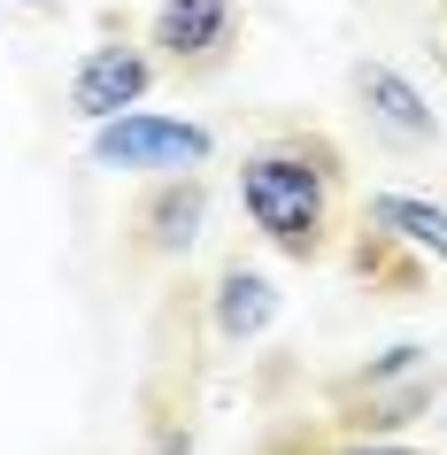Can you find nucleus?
<instances>
[{"instance_id":"f03ea898","label":"nucleus","mask_w":447,"mask_h":455,"mask_svg":"<svg viewBox=\"0 0 447 455\" xmlns=\"http://www.w3.org/2000/svg\"><path fill=\"white\" fill-rule=\"evenodd\" d=\"M216 155V132L209 124H186V116H108L93 132V163L100 170H163V178H178V170H201Z\"/></svg>"},{"instance_id":"0eeeda50","label":"nucleus","mask_w":447,"mask_h":455,"mask_svg":"<svg viewBox=\"0 0 447 455\" xmlns=\"http://www.w3.org/2000/svg\"><path fill=\"white\" fill-rule=\"evenodd\" d=\"M363 100L378 108V124H386V132H401V140H432V108H424V93H417L401 70L371 62V70H363Z\"/></svg>"},{"instance_id":"20e7f679","label":"nucleus","mask_w":447,"mask_h":455,"mask_svg":"<svg viewBox=\"0 0 447 455\" xmlns=\"http://www.w3.org/2000/svg\"><path fill=\"white\" fill-rule=\"evenodd\" d=\"M232 31H239L232 0H163L155 8V47L170 62H209V54L232 47Z\"/></svg>"},{"instance_id":"6e6552de","label":"nucleus","mask_w":447,"mask_h":455,"mask_svg":"<svg viewBox=\"0 0 447 455\" xmlns=\"http://www.w3.org/2000/svg\"><path fill=\"white\" fill-rule=\"evenodd\" d=\"M371 224H378V232H394V240H409V247H432V255H447V209H432V201L378 193V201H371Z\"/></svg>"},{"instance_id":"423d86ee","label":"nucleus","mask_w":447,"mask_h":455,"mask_svg":"<svg viewBox=\"0 0 447 455\" xmlns=\"http://www.w3.org/2000/svg\"><path fill=\"white\" fill-rule=\"evenodd\" d=\"M270 316H278V286L270 278H255V270H224L216 278V332L232 339V347L270 332Z\"/></svg>"},{"instance_id":"7ed1b4c3","label":"nucleus","mask_w":447,"mask_h":455,"mask_svg":"<svg viewBox=\"0 0 447 455\" xmlns=\"http://www.w3.org/2000/svg\"><path fill=\"white\" fill-rule=\"evenodd\" d=\"M147 85H155V62H147L140 47H124V39H116V47H93L70 70V108L85 124H108V116H124V108H140Z\"/></svg>"},{"instance_id":"39448f33","label":"nucleus","mask_w":447,"mask_h":455,"mask_svg":"<svg viewBox=\"0 0 447 455\" xmlns=\"http://www.w3.org/2000/svg\"><path fill=\"white\" fill-rule=\"evenodd\" d=\"M201 224H209V193H201L193 170H178V178H163V186L147 193L140 247H147V255H186V247L201 240Z\"/></svg>"},{"instance_id":"9d476101","label":"nucleus","mask_w":447,"mask_h":455,"mask_svg":"<svg viewBox=\"0 0 447 455\" xmlns=\"http://www.w3.org/2000/svg\"><path fill=\"white\" fill-rule=\"evenodd\" d=\"M355 455H409V448H355Z\"/></svg>"},{"instance_id":"9b49d317","label":"nucleus","mask_w":447,"mask_h":455,"mask_svg":"<svg viewBox=\"0 0 447 455\" xmlns=\"http://www.w3.org/2000/svg\"><path fill=\"white\" fill-rule=\"evenodd\" d=\"M24 8H47V0H24Z\"/></svg>"},{"instance_id":"1a4fd4ad","label":"nucleus","mask_w":447,"mask_h":455,"mask_svg":"<svg viewBox=\"0 0 447 455\" xmlns=\"http://www.w3.org/2000/svg\"><path fill=\"white\" fill-rule=\"evenodd\" d=\"M193 448V440H186V432H170V440H163V455H186Z\"/></svg>"},{"instance_id":"f257e3e1","label":"nucleus","mask_w":447,"mask_h":455,"mask_svg":"<svg viewBox=\"0 0 447 455\" xmlns=\"http://www.w3.org/2000/svg\"><path fill=\"white\" fill-rule=\"evenodd\" d=\"M331 178H339V155H331L324 140L262 147V155H247V170H239V209H247V224H255L278 255L308 263V255L324 247V193H331Z\"/></svg>"}]
</instances>
